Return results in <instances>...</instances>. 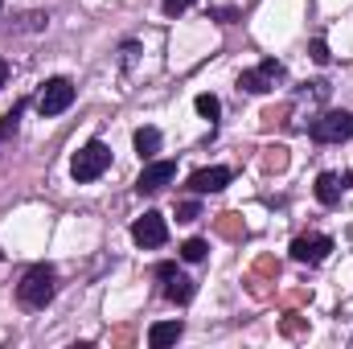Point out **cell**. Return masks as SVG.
Here are the masks:
<instances>
[{
  "label": "cell",
  "mask_w": 353,
  "mask_h": 349,
  "mask_svg": "<svg viewBox=\"0 0 353 349\" xmlns=\"http://www.w3.org/2000/svg\"><path fill=\"white\" fill-rule=\"evenodd\" d=\"M54 292H58V271H54L50 263L29 267L25 279L17 283V300H21L25 308H46V304L54 300Z\"/></svg>",
  "instance_id": "6da1fadb"
},
{
  "label": "cell",
  "mask_w": 353,
  "mask_h": 349,
  "mask_svg": "<svg viewBox=\"0 0 353 349\" xmlns=\"http://www.w3.org/2000/svg\"><path fill=\"white\" fill-rule=\"evenodd\" d=\"M308 140H316V144L353 140V111H321V115L308 123Z\"/></svg>",
  "instance_id": "7a4b0ae2"
},
{
  "label": "cell",
  "mask_w": 353,
  "mask_h": 349,
  "mask_svg": "<svg viewBox=\"0 0 353 349\" xmlns=\"http://www.w3.org/2000/svg\"><path fill=\"white\" fill-rule=\"evenodd\" d=\"M107 165H111V148L103 144V140H90V144H83L79 152H74V161H70V177L74 181H99V177L107 173Z\"/></svg>",
  "instance_id": "3957f363"
},
{
  "label": "cell",
  "mask_w": 353,
  "mask_h": 349,
  "mask_svg": "<svg viewBox=\"0 0 353 349\" xmlns=\"http://www.w3.org/2000/svg\"><path fill=\"white\" fill-rule=\"evenodd\" d=\"M275 83H283V62H275V58H263L255 70L239 74V90H247V94H267V90H275Z\"/></svg>",
  "instance_id": "277c9868"
},
{
  "label": "cell",
  "mask_w": 353,
  "mask_h": 349,
  "mask_svg": "<svg viewBox=\"0 0 353 349\" xmlns=\"http://www.w3.org/2000/svg\"><path fill=\"white\" fill-rule=\"evenodd\" d=\"M70 103H74V83L70 79H50L41 87V94H37V111L41 115H62Z\"/></svg>",
  "instance_id": "5b68a950"
},
{
  "label": "cell",
  "mask_w": 353,
  "mask_h": 349,
  "mask_svg": "<svg viewBox=\"0 0 353 349\" xmlns=\"http://www.w3.org/2000/svg\"><path fill=\"white\" fill-rule=\"evenodd\" d=\"M157 279L165 283V296L173 300V304H189L193 300V279L185 275V271H176V263H157Z\"/></svg>",
  "instance_id": "8992f818"
},
{
  "label": "cell",
  "mask_w": 353,
  "mask_h": 349,
  "mask_svg": "<svg viewBox=\"0 0 353 349\" xmlns=\"http://www.w3.org/2000/svg\"><path fill=\"white\" fill-rule=\"evenodd\" d=\"M132 239H136L140 247H165V243H169V226H165V218H161L157 210H148V214H140V218L132 222Z\"/></svg>",
  "instance_id": "52a82bcc"
},
{
  "label": "cell",
  "mask_w": 353,
  "mask_h": 349,
  "mask_svg": "<svg viewBox=\"0 0 353 349\" xmlns=\"http://www.w3.org/2000/svg\"><path fill=\"white\" fill-rule=\"evenodd\" d=\"M329 251H333V239H329V235H300V239L292 243V259L308 263V267L325 263L329 259Z\"/></svg>",
  "instance_id": "ba28073f"
},
{
  "label": "cell",
  "mask_w": 353,
  "mask_h": 349,
  "mask_svg": "<svg viewBox=\"0 0 353 349\" xmlns=\"http://www.w3.org/2000/svg\"><path fill=\"white\" fill-rule=\"evenodd\" d=\"M173 177H176L173 161H148V165H144V173L136 177V193H161Z\"/></svg>",
  "instance_id": "9c48e42d"
},
{
  "label": "cell",
  "mask_w": 353,
  "mask_h": 349,
  "mask_svg": "<svg viewBox=\"0 0 353 349\" xmlns=\"http://www.w3.org/2000/svg\"><path fill=\"white\" fill-rule=\"evenodd\" d=\"M230 185V169L226 165H210V169H197L189 177V189L193 193H222Z\"/></svg>",
  "instance_id": "30bf717a"
},
{
  "label": "cell",
  "mask_w": 353,
  "mask_h": 349,
  "mask_svg": "<svg viewBox=\"0 0 353 349\" xmlns=\"http://www.w3.org/2000/svg\"><path fill=\"white\" fill-rule=\"evenodd\" d=\"M350 185H353V173H321L316 177V201L321 206H337Z\"/></svg>",
  "instance_id": "8fae6325"
},
{
  "label": "cell",
  "mask_w": 353,
  "mask_h": 349,
  "mask_svg": "<svg viewBox=\"0 0 353 349\" xmlns=\"http://www.w3.org/2000/svg\"><path fill=\"white\" fill-rule=\"evenodd\" d=\"M181 333H185V325H181V321H157V325L148 329V346L165 349V346H173V341H181Z\"/></svg>",
  "instance_id": "7c38bea8"
},
{
  "label": "cell",
  "mask_w": 353,
  "mask_h": 349,
  "mask_svg": "<svg viewBox=\"0 0 353 349\" xmlns=\"http://www.w3.org/2000/svg\"><path fill=\"white\" fill-rule=\"evenodd\" d=\"M136 152H140V161H152L161 152V132L157 128H140L136 132Z\"/></svg>",
  "instance_id": "4fadbf2b"
},
{
  "label": "cell",
  "mask_w": 353,
  "mask_h": 349,
  "mask_svg": "<svg viewBox=\"0 0 353 349\" xmlns=\"http://www.w3.org/2000/svg\"><path fill=\"white\" fill-rule=\"evenodd\" d=\"M46 25H50L46 12H25V17H17V21L8 25V33H41Z\"/></svg>",
  "instance_id": "5bb4252c"
},
{
  "label": "cell",
  "mask_w": 353,
  "mask_h": 349,
  "mask_svg": "<svg viewBox=\"0 0 353 349\" xmlns=\"http://www.w3.org/2000/svg\"><path fill=\"white\" fill-rule=\"evenodd\" d=\"M218 235H226V239H247V226H243L239 214H218Z\"/></svg>",
  "instance_id": "9a60e30c"
},
{
  "label": "cell",
  "mask_w": 353,
  "mask_h": 349,
  "mask_svg": "<svg viewBox=\"0 0 353 349\" xmlns=\"http://www.w3.org/2000/svg\"><path fill=\"white\" fill-rule=\"evenodd\" d=\"M288 169V148L275 144V148H263V173H283Z\"/></svg>",
  "instance_id": "2e32d148"
},
{
  "label": "cell",
  "mask_w": 353,
  "mask_h": 349,
  "mask_svg": "<svg viewBox=\"0 0 353 349\" xmlns=\"http://www.w3.org/2000/svg\"><path fill=\"white\" fill-rule=\"evenodd\" d=\"M205 251H210L205 239H185V243H181V259L185 263H201L205 259Z\"/></svg>",
  "instance_id": "e0dca14e"
},
{
  "label": "cell",
  "mask_w": 353,
  "mask_h": 349,
  "mask_svg": "<svg viewBox=\"0 0 353 349\" xmlns=\"http://www.w3.org/2000/svg\"><path fill=\"white\" fill-rule=\"evenodd\" d=\"M197 115H201V119H210V123H214V119H218V115H222V103H218V99H214V94H197Z\"/></svg>",
  "instance_id": "ac0fdd59"
},
{
  "label": "cell",
  "mask_w": 353,
  "mask_h": 349,
  "mask_svg": "<svg viewBox=\"0 0 353 349\" xmlns=\"http://www.w3.org/2000/svg\"><path fill=\"white\" fill-rule=\"evenodd\" d=\"M21 111H25V99H21V103H12V111L0 119V140H8V136L17 132V123H21Z\"/></svg>",
  "instance_id": "d6986e66"
},
{
  "label": "cell",
  "mask_w": 353,
  "mask_h": 349,
  "mask_svg": "<svg viewBox=\"0 0 353 349\" xmlns=\"http://www.w3.org/2000/svg\"><path fill=\"white\" fill-rule=\"evenodd\" d=\"M308 58H312V62H321V66H329V58H333V54H329V46H325L321 37H312V41H308Z\"/></svg>",
  "instance_id": "ffe728a7"
},
{
  "label": "cell",
  "mask_w": 353,
  "mask_h": 349,
  "mask_svg": "<svg viewBox=\"0 0 353 349\" xmlns=\"http://www.w3.org/2000/svg\"><path fill=\"white\" fill-rule=\"evenodd\" d=\"M201 218V206L197 201H181L176 206V222H197Z\"/></svg>",
  "instance_id": "44dd1931"
},
{
  "label": "cell",
  "mask_w": 353,
  "mask_h": 349,
  "mask_svg": "<svg viewBox=\"0 0 353 349\" xmlns=\"http://www.w3.org/2000/svg\"><path fill=\"white\" fill-rule=\"evenodd\" d=\"M288 119V103L283 107H267L263 111V128H275V123H283Z\"/></svg>",
  "instance_id": "7402d4cb"
},
{
  "label": "cell",
  "mask_w": 353,
  "mask_h": 349,
  "mask_svg": "<svg viewBox=\"0 0 353 349\" xmlns=\"http://www.w3.org/2000/svg\"><path fill=\"white\" fill-rule=\"evenodd\" d=\"M255 275H279V263L267 259V255H263V259L255 263Z\"/></svg>",
  "instance_id": "603a6c76"
},
{
  "label": "cell",
  "mask_w": 353,
  "mask_h": 349,
  "mask_svg": "<svg viewBox=\"0 0 353 349\" xmlns=\"http://www.w3.org/2000/svg\"><path fill=\"white\" fill-rule=\"evenodd\" d=\"M161 4H165V12H169V17H176V12H185L189 4H197V0H161Z\"/></svg>",
  "instance_id": "cb8c5ba5"
},
{
  "label": "cell",
  "mask_w": 353,
  "mask_h": 349,
  "mask_svg": "<svg viewBox=\"0 0 353 349\" xmlns=\"http://www.w3.org/2000/svg\"><path fill=\"white\" fill-rule=\"evenodd\" d=\"M304 329H308V321H300V317H288V321H283V333H292V337L304 333Z\"/></svg>",
  "instance_id": "d4e9b609"
},
{
  "label": "cell",
  "mask_w": 353,
  "mask_h": 349,
  "mask_svg": "<svg viewBox=\"0 0 353 349\" xmlns=\"http://www.w3.org/2000/svg\"><path fill=\"white\" fill-rule=\"evenodd\" d=\"M214 17H218L222 25H234V21H239V12H234V8H214Z\"/></svg>",
  "instance_id": "484cf974"
},
{
  "label": "cell",
  "mask_w": 353,
  "mask_h": 349,
  "mask_svg": "<svg viewBox=\"0 0 353 349\" xmlns=\"http://www.w3.org/2000/svg\"><path fill=\"white\" fill-rule=\"evenodd\" d=\"M136 54H140V46H136V41H128V46H123V66H132V62H136Z\"/></svg>",
  "instance_id": "4316f807"
},
{
  "label": "cell",
  "mask_w": 353,
  "mask_h": 349,
  "mask_svg": "<svg viewBox=\"0 0 353 349\" xmlns=\"http://www.w3.org/2000/svg\"><path fill=\"white\" fill-rule=\"evenodd\" d=\"M4 83H8V62L0 58V90H4Z\"/></svg>",
  "instance_id": "83f0119b"
}]
</instances>
